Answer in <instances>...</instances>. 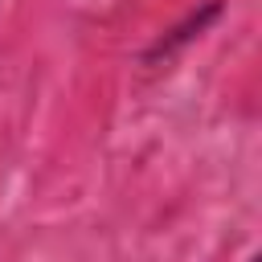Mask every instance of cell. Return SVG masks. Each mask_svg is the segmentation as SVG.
Returning <instances> with one entry per match:
<instances>
[{
  "mask_svg": "<svg viewBox=\"0 0 262 262\" xmlns=\"http://www.w3.org/2000/svg\"><path fill=\"white\" fill-rule=\"evenodd\" d=\"M217 16H221V0H209L201 12H188V16H184L176 29H168V33H164V37H160V41H156L147 53H143V61H160V57H172V53H176L184 41L201 37V33H205V29H209Z\"/></svg>",
  "mask_w": 262,
  "mask_h": 262,
  "instance_id": "obj_1",
  "label": "cell"
},
{
  "mask_svg": "<svg viewBox=\"0 0 262 262\" xmlns=\"http://www.w3.org/2000/svg\"><path fill=\"white\" fill-rule=\"evenodd\" d=\"M246 262H258V258H246Z\"/></svg>",
  "mask_w": 262,
  "mask_h": 262,
  "instance_id": "obj_2",
  "label": "cell"
}]
</instances>
